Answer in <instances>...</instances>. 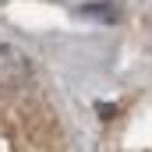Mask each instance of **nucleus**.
<instances>
[{
	"mask_svg": "<svg viewBox=\"0 0 152 152\" xmlns=\"http://www.w3.org/2000/svg\"><path fill=\"white\" fill-rule=\"evenodd\" d=\"M32 81V64L28 57L11 46V42H0V85L4 88H18V85H28Z\"/></svg>",
	"mask_w": 152,
	"mask_h": 152,
	"instance_id": "1",
	"label": "nucleus"
},
{
	"mask_svg": "<svg viewBox=\"0 0 152 152\" xmlns=\"http://www.w3.org/2000/svg\"><path fill=\"white\" fill-rule=\"evenodd\" d=\"M81 14L99 18V21H117V7H113V4H85V7H81Z\"/></svg>",
	"mask_w": 152,
	"mask_h": 152,
	"instance_id": "2",
	"label": "nucleus"
}]
</instances>
